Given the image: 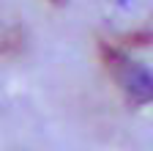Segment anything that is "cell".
Returning <instances> with one entry per match:
<instances>
[{"label": "cell", "instance_id": "1", "mask_svg": "<svg viewBox=\"0 0 153 151\" xmlns=\"http://www.w3.org/2000/svg\"><path fill=\"white\" fill-rule=\"evenodd\" d=\"M99 55H101V63H104L107 74L120 88V93L126 96V102L131 107H145L153 102V71L148 66H142L126 50L115 47L109 41L99 44Z\"/></svg>", "mask_w": 153, "mask_h": 151}, {"label": "cell", "instance_id": "2", "mask_svg": "<svg viewBox=\"0 0 153 151\" xmlns=\"http://www.w3.org/2000/svg\"><path fill=\"white\" fill-rule=\"evenodd\" d=\"M49 3H63V0H49Z\"/></svg>", "mask_w": 153, "mask_h": 151}]
</instances>
